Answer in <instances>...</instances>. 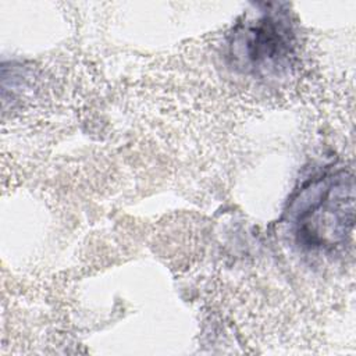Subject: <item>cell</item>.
<instances>
[{"mask_svg":"<svg viewBox=\"0 0 356 356\" xmlns=\"http://www.w3.org/2000/svg\"><path fill=\"white\" fill-rule=\"evenodd\" d=\"M278 22L271 17H264L239 35L241 51L252 67H273L289 53V32Z\"/></svg>","mask_w":356,"mask_h":356,"instance_id":"obj_2","label":"cell"},{"mask_svg":"<svg viewBox=\"0 0 356 356\" xmlns=\"http://www.w3.org/2000/svg\"><path fill=\"white\" fill-rule=\"evenodd\" d=\"M353 177L345 171L316 182L305 192L295 220L298 243L330 250L345 242L353 225Z\"/></svg>","mask_w":356,"mask_h":356,"instance_id":"obj_1","label":"cell"}]
</instances>
